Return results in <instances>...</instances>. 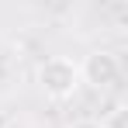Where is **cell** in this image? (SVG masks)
Instances as JSON below:
<instances>
[{"mask_svg":"<svg viewBox=\"0 0 128 128\" xmlns=\"http://www.w3.org/2000/svg\"><path fill=\"white\" fill-rule=\"evenodd\" d=\"M69 128H104V125H100L97 118H80V121H73Z\"/></svg>","mask_w":128,"mask_h":128,"instance_id":"3957f363","label":"cell"},{"mask_svg":"<svg viewBox=\"0 0 128 128\" xmlns=\"http://www.w3.org/2000/svg\"><path fill=\"white\" fill-rule=\"evenodd\" d=\"M35 80H38V90H42L48 100H69V97L83 86V80H80V62L69 59V56H48V59L38 66Z\"/></svg>","mask_w":128,"mask_h":128,"instance_id":"6da1fadb","label":"cell"},{"mask_svg":"<svg viewBox=\"0 0 128 128\" xmlns=\"http://www.w3.org/2000/svg\"><path fill=\"white\" fill-rule=\"evenodd\" d=\"M80 80L86 86H94V90H111L121 80V59L111 48H94L80 62Z\"/></svg>","mask_w":128,"mask_h":128,"instance_id":"7a4b0ae2","label":"cell"}]
</instances>
